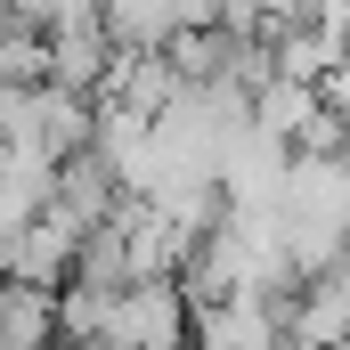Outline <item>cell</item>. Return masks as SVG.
<instances>
[{"label":"cell","instance_id":"1","mask_svg":"<svg viewBox=\"0 0 350 350\" xmlns=\"http://www.w3.org/2000/svg\"><path fill=\"white\" fill-rule=\"evenodd\" d=\"M57 342L66 350H196V301L179 277L131 285H57Z\"/></svg>","mask_w":350,"mask_h":350},{"label":"cell","instance_id":"2","mask_svg":"<svg viewBox=\"0 0 350 350\" xmlns=\"http://www.w3.org/2000/svg\"><path fill=\"white\" fill-rule=\"evenodd\" d=\"M293 293H220L196 301V350H293Z\"/></svg>","mask_w":350,"mask_h":350},{"label":"cell","instance_id":"4","mask_svg":"<svg viewBox=\"0 0 350 350\" xmlns=\"http://www.w3.org/2000/svg\"><path fill=\"white\" fill-rule=\"evenodd\" d=\"M0 350H57V293L0 277Z\"/></svg>","mask_w":350,"mask_h":350},{"label":"cell","instance_id":"6","mask_svg":"<svg viewBox=\"0 0 350 350\" xmlns=\"http://www.w3.org/2000/svg\"><path fill=\"white\" fill-rule=\"evenodd\" d=\"M293 350H310V342H293ZM334 350H350V342H334Z\"/></svg>","mask_w":350,"mask_h":350},{"label":"cell","instance_id":"5","mask_svg":"<svg viewBox=\"0 0 350 350\" xmlns=\"http://www.w3.org/2000/svg\"><path fill=\"white\" fill-rule=\"evenodd\" d=\"M318 0H212V25L237 41H285L293 25H310Z\"/></svg>","mask_w":350,"mask_h":350},{"label":"cell","instance_id":"3","mask_svg":"<svg viewBox=\"0 0 350 350\" xmlns=\"http://www.w3.org/2000/svg\"><path fill=\"white\" fill-rule=\"evenodd\" d=\"M106 74H114V33H106V16H82V25H57V33H49V82L57 90L98 98Z\"/></svg>","mask_w":350,"mask_h":350}]
</instances>
